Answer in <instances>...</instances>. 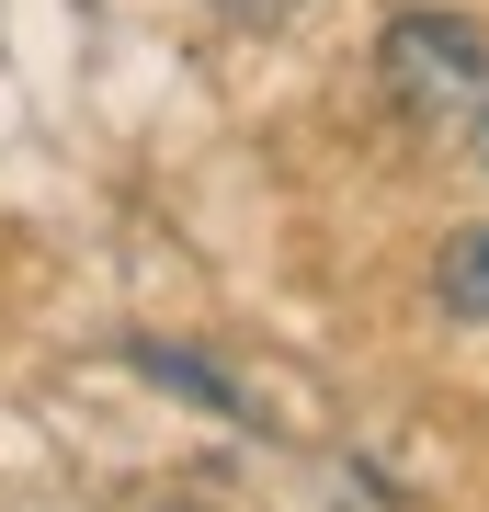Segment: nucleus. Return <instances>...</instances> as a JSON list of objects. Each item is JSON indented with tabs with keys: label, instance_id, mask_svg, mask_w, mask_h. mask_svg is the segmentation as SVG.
Returning a JSON list of instances; mask_svg holds the SVG:
<instances>
[{
	"label": "nucleus",
	"instance_id": "obj_1",
	"mask_svg": "<svg viewBox=\"0 0 489 512\" xmlns=\"http://www.w3.org/2000/svg\"><path fill=\"white\" fill-rule=\"evenodd\" d=\"M376 69H387V103H399L410 126H455V114L489 92V35L467 12H399L387 46H376Z\"/></svg>",
	"mask_w": 489,
	"mask_h": 512
},
{
	"label": "nucleus",
	"instance_id": "obj_2",
	"mask_svg": "<svg viewBox=\"0 0 489 512\" xmlns=\"http://www.w3.org/2000/svg\"><path fill=\"white\" fill-rule=\"evenodd\" d=\"M126 365H137V376H160V387H182L194 410L239 421V376H228V365H205V353H182V342H126Z\"/></svg>",
	"mask_w": 489,
	"mask_h": 512
},
{
	"label": "nucleus",
	"instance_id": "obj_3",
	"mask_svg": "<svg viewBox=\"0 0 489 512\" xmlns=\"http://www.w3.org/2000/svg\"><path fill=\"white\" fill-rule=\"evenodd\" d=\"M433 296L455 319H489V228H455L444 251H433Z\"/></svg>",
	"mask_w": 489,
	"mask_h": 512
},
{
	"label": "nucleus",
	"instance_id": "obj_4",
	"mask_svg": "<svg viewBox=\"0 0 489 512\" xmlns=\"http://www.w3.org/2000/svg\"><path fill=\"white\" fill-rule=\"evenodd\" d=\"M217 12H228V23H251V35H262V23H285V12H308V0H217Z\"/></svg>",
	"mask_w": 489,
	"mask_h": 512
},
{
	"label": "nucleus",
	"instance_id": "obj_5",
	"mask_svg": "<svg viewBox=\"0 0 489 512\" xmlns=\"http://www.w3.org/2000/svg\"><path fill=\"white\" fill-rule=\"evenodd\" d=\"M455 137H467V160H478V171H489V92H478V103H467V114H455Z\"/></svg>",
	"mask_w": 489,
	"mask_h": 512
}]
</instances>
